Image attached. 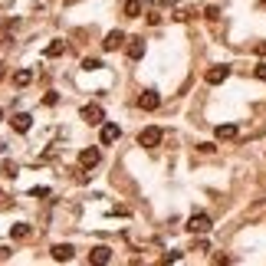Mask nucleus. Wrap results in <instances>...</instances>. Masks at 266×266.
Returning a JSON list of instances; mask_svg holds the SVG:
<instances>
[{
    "label": "nucleus",
    "mask_w": 266,
    "mask_h": 266,
    "mask_svg": "<svg viewBox=\"0 0 266 266\" xmlns=\"http://www.w3.org/2000/svg\"><path fill=\"white\" fill-rule=\"evenodd\" d=\"M161 138H165V132H161L158 125L141 128V132H138V145H141V148H158V145H161Z\"/></svg>",
    "instance_id": "f257e3e1"
},
{
    "label": "nucleus",
    "mask_w": 266,
    "mask_h": 266,
    "mask_svg": "<svg viewBox=\"0 0 266 266\" xmlns=\"http://www.w3.org/2000/svg\"><path fill=\"white\" fill-rule=\"evenodd\" d=\"M161 7H174V3H181V0H158Z\"/></svg>",
    "instance_id": "393cba45"
},
{
    "label": "nucleus",
    "mask_w": 266,
    "mask_h": 266,
    "mask_svg": "<svg viewBox=\"0 0 266 266\" xmlns=\"http://www.w3.org/2000/svg\"><path fill=\"white\" fill-rule=\"evenodd\" d=\"M49 257H53L56 263H69V260H72V247H69V243H56L53 250H49Z\"/></svg>",
    "instance_id": "1a4fd4ad"
},
{
    "label": "nucleus",
    "mask_w": 266,
    "mask_h": 266,
    "mask_svg": "<svg viewBox=\"0 0 266 266\" xmlns=\"http://www.w3.org/2000/svg\"><path fill=\"white\" fill-rule=\"evenodd\" d=\"M118 135H122V128H118L115 122H102V132H99V141H102V145H112V141H118Z\"/></svg>",
    "instance_id": "7ed1b4c3"
},
{
    "label": "nucleus",
    "mask_w": 266,
    "mask_h": 266,
    "mask_svg": "<svg viewBox=\"0 0 266 266\" xmlns=\"http://www.w3.org/2000/svg\"><path fill=\"white\" fill-rule=\"evenodd\" d=\"M197 151H204V155H214V151H217V148H214L211 141H204V145H197Z\"/></svg>",
    "instance_id": "6ab92c4d"
},
{
    "label": "nucleus",
    "mask_w": 266,
    "mask_h": 266,
    "mask_svg": "<svg viewBox=\"0 0 266 266\" xmlns=\"http://www.w3.org/2000/svg\"><path fill=\"white\" fill-rule=\"evenodd\" d=\"M145 16H148V23H151V26H158V23H161V16H158L155 10H148V13H145Z\"/></svg>",
    "instance_id": "412c9836"
},
{
    "label": "nucleus",
    "mask_w": 266,
    "mask_h": 266,
    "mask_svg": "<svg viewBox=\"0 0 266 266\" xmlns=\"http://www.w3.org/2000/svg\"><path fill=\"white\" fill-rule=\"evenodd\" d=\"M125 43H128L125 33H122V30H112L109 36H105V43H102V49H105V53H115V49H118V46H125Z\"/></svg>",
    "instance_id": "20e7f679"
},
{
    "label": "nucleus",
    "mask_w": 266,
    "mask_h": 266,
    "mask_svg": "<svg viewBox=\"0 0 266 266\" xmlns=\"http://www.w3.org/2000/svg\"><path fill=\"white\" fill-rule=\"evenodd\" d=\"M30 194H33V197H49V188H33Z\"/></svg>",
    "instance_id": "4be33fe9"
},
{
    "label": "nucleus",
    "mask_w": 266,
    "mask_h": 266,
    "mask_svg": "<svg viewBox=\"0 0 266 266\" xmlns=\"http://www.w3.org/2000/svg\"><path fill=\"white\" fill-rule=\"evenodd\" d=\"M82 69L95 72V69H102V63H99V59H82Z\"/></svg>",
    "instance_id": "a211bd4d"
},
{
    "label": "nucleus",
    "mask_w": 266,
    "mask_h": 266,
    "mask_svg": "<svg viewBox=\"0 0 266 266\" xmlns=\"http://www.w3.org/2000/svg\"><path fill=\"white\" fill-rule=\"evenodd\" d=\"M0 118H3V112H0Z\"/></svg>",
    "instance_id": "c85d7f7f"
},
{
    "label": "nucleus",
    "mask_w": 266,
    "mask_h": 266,
    "mask_svg": "<svg viewBox=\"0 0 266 266\" xmlns=\"http://www.w3.org/2000/svg\"><path fill=\"white\" fill-rule=\"evenodd\" d=\"M217 138H220V141L237 138V125H217Z\"/></svg>",
    "instance_id": "2eb2a0df"
},
{
    "label": "nucleus",
    "mask_w": 266,
    "mask_h": 266,
    "mask_svg": "<svg viewBox=\"0 0 266 266\" xmlns=\"http://www.w3.org/2000/svg\"><path fill=\"white\" fill-rule=\"evenodd\" d=\"M0 201H3V191H0Z\"/></svg>",
    "instance_id": "cd10ccee"
},
{
    "label": "nucleus",
    "mask_w": 266,
    "mask_h": 266,
    "mask_svg": "<svg viewBox=\"0 0 266 266\" xmlns=\"http://www.w3.org/2000/svg\"><path fill=\"white\" fill-rule=\"evenodd\" d=\"M227 76H230V66H211L204 79H207L211 86H220V82H227Z\"/></svg>",
    "instance_id": "423d86ee"
},
{
    "label": "nucleus",
    "mask_w": 266,
    "mask_h": 266,
    "mask_svg": "<svg viewBox=\"0 0 266 266\" xmlns=\"http://www.w3.org/2000/svg\"><path fill=\"white\" fill-rule=\"evenodd\" d=\"M10 125H13V132H30L33 118L26 115V112H16V115H13V122H10Z\"/></svg>",
    "instance_id": "9b49d317"
},
{
    "label": "nucleus",
    "mask_w": 266,
    "mask_h": 266,
    "mask_svg": "<svg viewBox=\"0 0 266 266\" xmlns=\"http://www.w3.org/2000/svg\"><path fill=\"white\" fill-rule=\"evenodd\" d=\"M158 105H161V99H158V92H151V89H148V92H141V95H138V109H145V112H155Z\"/></svg>",
    "instance_id": "6e6552de"
},
{
    "label": "nucleus",
    "mask_w": 266,
    "mask_h": 266,
    "mask_svg": "<svg viewBox=\"0 0 266 266\" xmlns=\"http://www.w3.org/2000/svg\"><path fill=\"white\" fill-rule=\"evenodd\" d=\"M174 20H178V23H184V20H191V13H188V10H178V13H174Z\"/></svg>",
    "instance_id": "5701e85b"
},
{
    "label": "nucleus",
    "mask_w": 266,
    "mask_h": 266,
    "mask_svg": "<svg viewBox=\"0 0 266 266\" xmlns=\"http://www.w3.org/2000/svg\"><path fill=\"white\" fill-rule=\"evenodd\" d=\"M204 16H207V20H217L220 10H217V7H207V10H204Z\"/></svg>",
    "instance_id": "aec40b11"
},
{
    "label": "nucleus",
    "mask_w": 266,
    "mask_h": 266,
    "mask_svg": "<svg viewBox=\"0 0 266 266\" xmlns=\"http://www.w3.org/2000/svg\"><path fill=\"white\" fill-rule=\"evenodd\" d=\"M63 53H66V43H63V39H53V43L46 46V56H49V59H56V56H63Z\"/></svg>",
    "instance_id": "4468645a"
},
{
    "label": "nucleus",
    "mask_w": 266,
    "mask_h": 266,
    "mask_svg": "<svg viewBox=\"0 0 266 266\" xmlns=\"http://www.w3.org/2000/svg\"><path fill=\"white\" fill-rule=\"evenodd\" d=\"M128 59H141V56H145V39L141 36H135V39H128Z\"/></svg>",
    "instance_id": "9d476101"
},
{
    "label": "nucleus",
    "mask_w": 266,
    "mask_h": 266,
    "mask_svg": "<svg viewBox=\"0 0 266 266\" xmlns=\"http://www.w3.org/2000/svg\"><path fill=\"white\" fill-rule=\"evenodd\" d=\"M263 3H266V0H263Z\"/></svg>",
    "instance_id": "c756f323"
},
{
    "label": "nucleus",
    "mask_w": 266,
    "mask_h": 266,
    "mask_svg": "<svg viewBox=\"0 0 266 266\" xmlns=\"http://www.w3.org/2000/svg\"><path fill=\"white\" fill-rule=\"evenodd\" d=\"M141 10H145V3H141V0H125V13L128 16H138Z\"/></svg>",
    "instance_id": "f3484780"
},
{
    "label": "nucleus",
    "mask_w": 266,
    "mask_h": 266,
    "mask_svg": "<svg viewBox=\"0 0 266 266\" xmlns=\"http://www.w3.org/2000/svg\"><path fill=\"white\" fill-rule=\"evenodd\" d=\"M82 122H89V125H102V122H105L102 105H82Z\"/></svg>",
    "instance_id": "f03ea898"
},
{
    "label": "nucleus",
    "mask_w": 266,
    "mask_h": 266,
    "mask_svg": "<svg viewBox=\"0 0 266 266\" xmlns=\"http://www.w3.org/2000/svg\"><path fill=\"white\" fill-rule=\"evenodd\" d=\"M99 161H102L99 148H82V155H79V165L86 168V171H89V168H95V165H99Z\"/></svg>",
    "instance_id": "0eeeda50"
},
{
    "label": "nucleus",
    "mask_w": 266,
    "mask_h": 266,
    "mask_svg": "<svg viewBox=\"0 0 266 266\" xmlns=\"http://www.w3.org/2000/svg\"><path fill=\"white\" fill-rule=\"evenodd\" d=\"M188 230L191 234H207V230H211V217H207V214H194V217L188 220Z\"/></svg>",
    "instance_id": "39448f33"
},
{
    "label": "nucleus",
    "mask_w": 266,
    "mask_h": 266,
    "mask_svg": "<svg viewBox=\"0 0 266 266\" xmlns=\"http://www.w3.org/2000/svg\"><path fill=\"white\" fill-rule=\"evenodd\" d=\"M3 76H7V66L0 63V82H3Z\"/></svg>",
    "instance_id": "bb28decb"
},
{
    "label": "nucleus",
    "mask_w": 266,
    "mask_h": 266,
    "mask_svg": "<svg viewBox=\"0 0 266 266\" xmlns=\"http://www.w3.org/2000/svg\"><path fill=\"white\" fill-rule=\"evenodd\" d=\"M257 76H260V79L266 82V63H260V66H257Z\"/></svg>",
    "instance_id": "b1692460"
},
{
    "label": "nucleus",
    "mask_w": 266,
    "mask_h": 266,
    "mask_svg": "<svg viewBox=\"0 0 266 266\" xmlns=\"http://www.w3.org/2000/svg\"><path fill=\"white\" fill-rule=\"evenodd\" d=\"M10 237H16V240L30 237V224H13V227H10Z\"/></svg>",
    "instance_id": "dca6fc26"
},
{
    "label": "nucleus",
    "mask_w": 266,
    "mask_h": 266,
    "mask_svg": "<svg viewBox=\"0 0 266 266\" xmlns=\"http://www.w3.org/2000/svg\"><path fill=\"white\" fill-rule=\"evenodd\" d=\"M257 53H260V56H266V43H257Z\"/></svg>",
    "instance_id": "a878e982"
},
{
    "label": "nucleus",
    "mask_w": 266,
    "mask_h": 266,
    "mask_svg": "<svg viewBox=\"0 0 266 266\" xmlns=\"http://www.w3.org/2000/svg\"><path fill=\"white\" fill-rule=\"evenodd\" d=\"M30 82H33V72H30V69H16V72H13V86H16V89H26Z\"/></svg>",
    "instance_id": "ddd939ff"
},
{
    "label": "nucleus",
    "mask_w": 266,
    "mask_h": 266,
    "mask_svg": "<svg viewBox=\"0 0 266 266\" xmlns=\"http://www.w3.org/2000/svg\"><path fill=\"white\" fill-rule=\"evenodd\" d=\"M109 260H112L109 247H92V253H89V263H109Z\"/></svg>",
    "instance_id": "f8f14e48"
}]
</instances>
